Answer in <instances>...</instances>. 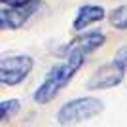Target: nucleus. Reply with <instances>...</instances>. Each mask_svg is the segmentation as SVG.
<instances>
[{
  "instance_id": "f257e3e1",
  "label": "nucleus",
  "mask_w": 127,
  "mask_h": 127,
  "mask_svg": "<svg viewBox=\"0 0 127 127\" xmlns=\"http://www.w3.org/2000/svg\"><path fill=\"white\" fill-rule=\"evenodd\" d=\"M85 57H87V55H85V53H80V51L64 53L63 61L49 70L48 76L44 78V82L38 85V89L34 91V95H32L34 102H38V104H48L49 101H53V99L61 93V89H64V87L70 84V80L76 76V72L84 66Z\"/></svg>"
},
{
  "instance_id": "f03ea898",
  "label": "nucleus",
  "mask_w": 127,
  "mask_h": 127,
  "mask_svg": "<svg viewBox=\"0 0 127 127\" xmlns=\"http://www.w3.org/2000/svg\"><path fill=\"white\" fill-rule=\"evenodd\" d=\"M104 110L102 101L95 97H78L72 101L64 102L57 112V123L59 125H76L84 123L91 118L99 116Z\"/></svg>"
},
{
  "instance_id": "7ed1b4c3",
  "label": "nucleus",
  "mask_w": 127,
  "mask_h": 127,
  "mask_svg": "<svg viewBox=\"0 0 127 127\" xmlns=\"http://www.w3.org/2000/svg\"><path fill=\"white\" fill-rule=\"evenodd\" d=\"M34 61L29 55H10L0 61V82L2 85H17L31 74Z\"/></svg>"
},
{
  "instance_id": "20e7f679",
  "label": "nucleus",
  "mask_w": 127,
  "mask_h": 127,
  "mask_svg": "<svg viewBox=\"0 0 127 127\" xmlns=\"http://www.w3.org/2000/svg\"><path fill=\"white\" fill-rule=\"evenodd\" d=\"M127 66L122 64L120 61L112 59L110 63L101 64L99 68L91 74V78L87 80V89L89 91H99V89H110L116 87L123 82Z\"/></svg>"
},
{
  "instance_id": "39448f33",
  "label": "nucleus",
  "mask_w": 127,
  "mask_h": 127,
  "mask_svg": "<svg viewBox=\"0 0 127 127\" xmlns=\"http://www.w3.org/2000/svg\"><path fill=\"white\" fill-rule=\"evenodd\" d=\"M36 10H38V6L34 2L27 4V6H8V8H4L2 13H0V27H2V31H17V29H21L34 15Z\"/></svg>"
},
{
  "instance_id": "423d86ee",
  "label": "nucleus",
  "mask_w": 127,
  "mask_h": 127,
  "mask_svg": "<svg viewBox=\"0 0 127 127\" xmlns=\"http://www.w3.org/2000/svg\"><path fill=\"white\" fill-rule=\"evenodd\" d=\"M106 36L99 31H93V32H84L82 36L74 38L72 42H68L66 46L63 48V53H68V51H80V53H85L89 55L93 53L95 49H99L104 44Z\"/></svg>"
},
{
  "instance_id": "0eeeda50",
  "label": "nucleus",
  "mask_w": 127,
  "mask_h": 127,
  "mask_svg": "<svg viewBox=\"0 0 127 127\" xmlns=\"http://www.w3.org/2000/svg\"><path fill=\"white\" fill-rule=\"evenodd\" d=\"M104 15H106V11H104L102 6L85 4V6H82V8L78 10L74 21H72V29H74V31H84V29L91 27L93 23L104 19Z\"/></svg>"
},
{
  "instance_id": "6e6552de",
  "label": "nucleus",
  "mask_w": 127,
  "mask_h": 127,
  "mask_svg": "<svg viewBox=\"0 0 127 127\" xmlns=\"http://www.w3.org/2000/svg\"><path fill=\"white\" fill-rule=\"evenodd\" d=\"M108 21L114 29L118 31H125L127 29V4H122L114 8V10L108 13Z\"/></svg>"
},
{
  "instance_id": "1a4fd4ad",
  "label": "nucleus",
  "mask_w": 127,
  "mask_h": 127,
  "mask_svg": "<svg viewBox=\"0 0 127 127\" xmlns=\"http://www.w3.org/2000/svg\"><path fill=\"white\" fill-rule=\"evenodd\" d=\"M19 108H21V102L17 101V99H8V101L0 102V120H2V123L11 120L19 112Z\"/></svg>"
},
{
  "instance_id": "9d476101",
  "label": "nucleus",
  "mask_w": 127,
  "mask_h": 127,
  "mask_svg": "<svg viewBox=\"0 0 127 127\" xmlns=\"http://www.w3.org/2000/svg\"><path fill=\"white\" fill-rule=\"evenodd\" d=\"M114 59L127 66V46H123L122 49H118V53H116V57H114Z\"/></svg>"
},
{
  "instance_id": "9b49d317",
  "label": "nucleus",
  "mask_w": 127,
  "mask_h": 127,
  "mask_svg": "<svg viewBox=\"0 0 127 127\" xmlns=\"http://www.w3.org/2000/svg\"><path fill=\"white\" fill-rule=\"evenodd\" d=\"M34 0H2L4 6H27V4H32Z\"/></svg>"
}]
</instances>
